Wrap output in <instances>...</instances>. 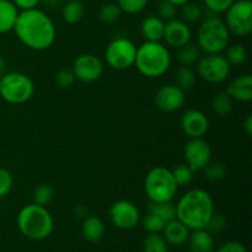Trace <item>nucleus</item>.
<instances>
[{
  "label": "nucleus",
  "instance_id": "f257e3e1",
  "mask_svg": "<svg viewBox=\"0 0 252 252\" xmlns=\"http://www.w3.org/2000/svg\"><path fill=\"white\" fill-rule=\"evenodd\" d=\"M12 31L22 44L33 51L48 49L57 36L53 20L38 7L20 11Z\"/></svg>",
  "mask_w": 252,
  "mask_h": 252
},
{
  "label": "nucleus",
  "instance_id": "f03ea898",
  "mask_svg": "<svg viewBox=\"0 0 252 252\" xmlns=\"http://www.w3.org/2000/svg\"><path fill=\"white\" fill-rule=\"evenodd\" d=\"M176 207V218L189 230L206 229L214 214V203L211 193L203 189L187 191L180 198Z\"/></svg>",
  "mask_w": 252,
  "mask_h": 252
},
{
  "label": "nucleus",
  "instance_id": "7ed1b4c3",
  "mask_svg": "<svg viewBox=\"0 0 252 252\" xmlns=\"http://www.w3.org/2000/svg\"><path fill=\"white\" fill-rule=\"evenodd\" d=\"M16 224L22 235L36 241L48 238L54 229L53 217L48 209L36 203L22 207L17 214Z\"/></svg>",
  "mask_w": 252,
  "mask_h": 252
},
{
  "label": "nucleus",
  "instance_id": "20e7f679",
  "mask_svg": "<svg viewBox=\"0 0 252 252\" xmlns=\"http://www.w3.org/2000/svg\"><path fill=\"white\" fill-rule=\"evenodd\" d=\"M134 65L143 76L160 78L171 65V54L161 42L145 41L137 47Z\"/></svg>",
  "mask_w": 252,
  "mask_h": 252
},
{
  "label": "nucleus",
  "instance_id": "39448f33",
  "mask_svg": "<svg viewBox=\"0 0 252 252\" xmlns=\"http://www.w3.org/2000/svg\"><path fill=\"white\" fill-rule=\"evenodd\" d=\"M230 32L225 22L217 15H209L201 20L197 32V46L206 54H218L226 49Z\"/></svg>",
  "mask_w": 252,
  "mask_h": 252
},
{
  "label": "nucleus",
  "instance_id": "423d86ee",
  "mask_svg": "<svg viewBox=\"0 0 252 252\" xmlns=\"http://www.w3.org/2000/svg\"><path fill=\"white\" fill-rule=\"evenodd\" d=\"M177 186L172 171L167 167H153L144 179V192L152 203L171 202L176 194Z\"/></svg>",
  "mask_w": 252,
  "mask_h": 252
},
{
  "label": "nucleus",
  "instance_id": "0eeeda50",
  "mask_svg": "<svg viewBox=\"0 0 252 252\" xmlns=\"http://www.w3.org/2000/svg\"><path fill=\"white\" fill-rule=\"evenodd\" d=\"M34 84L29 75L20 71H7L0 78V96L12 105L27 102L33 96Z\"/></svg>",
  "mask_w": 252,
  "mask_h": 252
},
{
  "label": "nucleus",
  "instance_id": "6e6552de",
  "mask_svg": "<svg viewBox=\"0 0 252 252\" xmlns=\"http://www.w3.org/2000/svg\"><path fill=\"white\" fill-rule=\"evenodd\" d=\"M137 46L127 37H117L105 49V61L116 70H126L134 65Z\"/></svg>",
  "mask_w": 252,
  "mask_h": 252
},
{
  "label": "nucleus",
  "instance_id": "1a4fd4ad",
  "mask_svg": "<svg viewBox=\"0 0 252 252\" xmlns=\"http://www.w3.org/2000/svg\"><path fill=\"white\" fill-rule=\"evenodd\" d=\"M225 22L230 34L248 37L252 32V1L235 0L225 12Z\"/></svg>",
  "mask_w": 252,
  "mask_h": 252
},
{
  "label": "nucleus",
  "instance_id": "9d476101",
  "mask_svg": "<svg viewBox=\"0 0 252 252\" xmlns=\"http://www.w3.org/2000/svg\"><path fill=\"white\" fill-rule=\"evenodd\" d=\"M231 65L221 53L204 54L197 62L196 74L211 84H220L229 78Z\"/></svg>",
  "mask_w": 252,
  "mask_h": 252
},
{
  "label": "nucleus",
  "instance_id": "9b49d317",
  "mask_svg": "<svg viewBox=\"0 0 252 252\" xmlns=\"http://www.w3.org/2000/svg\"><path fill=\"white\" fill-rule=\"evenodd\" d=\"M71 70L76 80L83 83H94L102 76L105 65L103 62L95 54L84 53L76 57Z\"/></svg>",
  "mask_w": 252,
  "mask_h": 252
},
{
  "label": "nucleus",
  "instance_id": "f8f14e48",
  "mask_svg": "<svg viewBox=\"0 0 252 252\" xmlns=\"http://www.w3.org/2000/svg\"><path fill=\"white\" fill-rule=\"evenodd\" d=\"M184 157L194 172L202 171L212 161V148L203 138H191L184 148Z\"/></svg>",
  "mask_w": 252,
  "mask_h": 252
},
{
  "label": "nucleus",
  "instance_id": "ddd939ff",
  "mask_svg": "<svg viewBox=\"0 0 252 252\" xmlns=\"http://www.w3.org/2000/svg\"><path fill=\"white\" fill-rule=\"evenodd\" d=\"M108 214L113 225L123 230L135 228L140 220L139 209L134 203L127 199H120L112 203Z\"/></svg>",
  "mask_w": 252,
  "mask_h": 252
},
{
  "label": "nucleus",
  "instance_id": "4468645a",
  "mask_svg": "<svg viewBox=\"0 0 252 252\" xmlns=\"http://www.w3.org/2000/svg\"><path fill=\"white\" fill-rule=\"evenodd\" d=\"M185 101H186L185 93L174 84H167V85L161 86L157 91L154 97L155 106L160 111L166 113L179 111L185 105Z\"/></svg>",
  "mask_w": 252,
  "mask_h": 252
},
{
  "label": "nucleus",
  "instance_id": "2eb2a0df",
  "mask_svg": "<svg viewBox=\"0 0 252 252\" xmlns=\"http://www.w3.org/2000/svg\"><path fill=\"white\" fill-rule=\"evenodd\" d=\"M181 128L189 139L203 138L209 129V121L206 113L196 108H191L182 115Z\"/></svg>",
  "mask_w": 252,
  "mask_h": 252
},
{
  "label": "nucleus",
  "instance_id": "dca6fc26",
  "mask_svg": "<svg viewBox=\"0 0 252 252\" xmlns=\"http://www.w3.org/2000/svg\"><path fill=\"white\" fill-rule=\"evenodd\" d=\"M191 38L192 31L187 22L179 19H174L165 22L164 37H162V39H164L167 46L174 47V48H180V47L191 42Z\"/></svg>",
  "mask_w": 252,
  "mask_h": 252
},
{
  "label": "nucleus",
  "instance_id": "f3484780",
  "mask_svg": "<svg viewBox=\"0 0 252 252\" xmlns=\"http://www.w3.org/2000/svg\"><path fill=\"white\" fill-rule=\"evenodd\" d=\"M225 93L239 102H250L252 100V76L251 74L239 75L231 81Z\"/></svg>",
  "mask_w": 252,
  "mask_h": 252
},
{
  "label": "nucleus",
  "instance_id": "a211bd4d",
  "mask_svg": "<svg viewBox=\"0 0 252 252\" xmlns=\"http://www.w3.org/2000/svg\"><path fill=\"white\" fill-rule=\"evenodd\" d=\"M162 233H164L162 236H164L165 241L169 245L182 246L189 240V229L182 221H180L176 218L165 224L164 229H162Z\"/></svg>",
  "mask_w": 252,
  "mask_h": 252
},
{
  "label": "nucleus",
  "instance_id": "6ab92c4d",
  "mask_svg": "<svg viewBox=\"0 0 252 252\" xmlns=\"http://www.w3.org/2000/svg\"><path fill=\"white\" fill-rule=\"evenodd\" d=\"M165 22L158 15H148L140 24V33L145 41L161 42L164 37Z\"/></svg>",
  "mask_w": 252,
  "mask_h": 252
},
{
  "label": "nucleus",
  "instance_id": "aec40b11",
  "mask_svg": "<svg viewBox=\"0 0 252 252\" xmlns=\"http://www.w3.org/2000/svg\"><path fill=\"white\" fill-rule=\"evenodd\" d=\"M106 226L102 219L96 216H88L84 218L81 224V234L89 243L96 244L105 236Z\"/></svg>",
  "mask_w": 252,
  "mask_h": 252
},
{
  "label": "nucleus",
  "instance_id": "412c9836",
  "mask_svg": "<svg viewBox=\"0 0 252 252\" xmlns=\"http://www.w3.org/2000/svg\"><path fill=\"white\" fill-rule=\"evenodd\" d=\"M189 252H213L214 239L213 235L207 229H197L192 230L189 236Z\"/></svg>",
  "mask_w": 252,
  "mask_h": 252
},
{
  "label": "nucleus",
  "instance_id": "4be33fe9",
  "mask_svg": "<svg viewBox=\"0 0 252 252\" xmlns=\"http://www.w3.org/2000/svg\"><path fill=\"white\" fill-rule=\"evenodd\" d=\"M19 12L11 0H0V33H7L14 30Z\"/></svg>",
  "mask_w": 252,
  "mask_h": 252
},
{
  "label": "nucleus",
  "instance_id": "5701e85b",
  "mask_svg": "<svg viewBox=\"0 0 252 252\" xmlns=\"http://www.w3.org/2000/svg\"><path fill=\"white\" fill-rule=\"evenodd\" d=\"M85 15V6L81 0H69L62 9V17L68 25H75Z\"/></svg>",
  "mask_w": 252,
  "mask_h": 252
},
{
  "label": "nucleus",
  "instance_id": "b1692460",
  "mask_svg": "<svg viewBox=\"0 0 252 252\" xmlns=\"http://www.w3.org/2000/svg\"><path fill=\"white\" fill-rule=\"evenodd\" d=\"M177 49H179L177 51V62L182 66L194 65L201 58V49L198 48L197 44L191 43V42Z\"/></svg>",
  "mask_w": 252,
  "mask_h": 252
},
{
  "label": "nucleus",
  "instance_id": "393cba45",
  "mask_svg": "<svg viewBox=\"0 0 252 252\" xmlns=\"http://www.w3.org/2000/svg\"><path fill=\"white\" fill-rule=\"evenodd\" d=\"M197 80V74L191 66H182L176 70L175 74V85L179 86L184 93L189 91L194 86Z\"/></svg>",
  "mask_w": 252,
  "mask_h": 252
},
{
  "label": "nucleus",
  "instance_id": "a878e982",
  "mask_svg": "<svg viewBox=\"0 0 252 252\" xmlns=\"http://www.w3.org/2000/svg\"><path fill=\"white\" fill-rule=\"evenodd\" d=\"M234 107V100L224 91V93H218L214 96L212 101V110L219 117H226L231 113Z\"/></svg>",
  "mask_w": 252,
  "mask_h": 252
},
{
  "label": "nucleus",
  "instance_id": "bb28decb",
  "mask_svg": "<svg viewBox=\"0 0 252 252\" xmlns=\"http://www.w3.org/2000/svg\"><path fill=\"white\" fill-rule=\"evenodd\" d=\"M248 49L245 46L240 43L229 44L225 49V58L231 66L241 65L248 59Z\"/></svg>",
  "mask_w": 252,
  "mask_h": 252
},
{
  "label": "nucleus",
  "instance_id": "cd10ccee",
  "mask_svg": "<svg viewBox=\"0 0 252 252\" xmlns=\"http://www.w3.org/2000/svg\"><path fill=\"white\" fill-rule=\"evenodd\" d=\"M149 212L154 213L159 218H161L165 223L176 219V207L171 202H162V203H152L149 204Z\"/></svg>",
  "mask_w": 252,
  "mask_h": 252
},
{
  "label": "nucleus",
  "instance_id": "c85d7f7f",
  "mask_svg": "<svg viewBox=\"0 0 252 252\" xmlns=\"http://www.w3.org/2000/svg\"><path fill=\"white\" fill-rule=\"evenodd\" d=\"M143 252H169V244L160 234H148L143 241Z\"/></svg>",
  "mask_w": 252,
  "mask_h": 252
},
{
  "label": "nucleus",
  "instance_id": "c756f323",
  "mask_svg": "<svg viewBox=\"0 0 252 252\" xmlns=\"http://www.w3.org/2000/svg\"><path fill=\"white\" fill-rule=\"evenodd\" d=\"M181 16L182 21L187 22H198L203 19V7L197 2H192L191 0L187 1L186 4L181 5Z\"/></svg>",
  "mask_w": 252,
  "mask_h": 252
},
{
  "label": "nucleus",
  "instance_id": "7c9ffc66",
  "mask_svg": "<svg viewBox=\"0 0 252 252\" xmlns=\"http://www.w3.org/2000/svg\"><path fill=\"white\" fill-rule=\"evenodd\" d=\"M177 186H189L194 179V171L187 164H179L171 170Z\"/></svg>",
  "mask_w": 252,
  "mask_h": 252
},
{
  "label": "nucleus",
  "instance_id": "2f4dec72",
  "mask_svg": "<svg viewBox=\"0 0 252 252\" xmlns=\"http://www.w3.org/2000/svg\"><path fill=\"white\" fill-rule=\"evenodd\" d=\"M122 15L117 2H106L98 10V19L105 24H113L117 21Z\"/></svg>",
  "mask_w": 252,
  "mask_h": 252
},
{
  "label": "nucleus",
  "instance_id": "473e14b6",
  "mask_svg": "<svg viewBox=\"0 0 252 252\" xmlns=\"http://www.w3.org/2000/svg\"><path fill=\"white\" fill-rule=\"evenodd\" d=\"M54 197V189L48 184H42L33 192V203L47 207Z\"/></svg>",
  "mask_w": 252,
  "mask_h": 252
},
{
  "label": "nucleus",
  "instance_id": "72a5a7b5",
  "mask_svg": "<svg viewBox=\"0 0 252 252\" xmlns=\"http://www.w3.org/2000/svg\"><path fill=\"white\" fill-rule=\"evenodd\" d=\"M149 0H117L121 11L127 15H137L148 6Z\"/></svg>",
  "mask_w": 252,
  "mask_h": 252
},
{
  "label": "nucleus",
  "instance_id": "f704fd0d",
  "mask_svg": "<svg viewBox=\"0 0 252 252\" xmlns=\"http://www.w3.org/2000/svg\"><path fill=\"white\" fill-rule=\"evenodd\" d=\"M204 176L209 181H220L226 176V167L221 162H209L203 169Z\"/></svg>",
  "mask_w": 252,
  "mask_h": 252
},
{
  "label": "nucleus",
  "instance_id": "c9c22d12",
  "mask_svg": "<svg viewBox=\"0 0 252 252\" xmlns=\"http://www.w3.org/2000/svg\"><path fill=\"white\" fill-rule=\"evenodd\" d=\"M165 224L166 223H165L161 218L155 216L154 213H150V212H148V214L144 217V219H143V228H144L149 234L162 233V229H164Z\"/></svg>",
  "mask_w": 252,
  "mask_h": 252
},
{
  "label": "nucleus",
  "instance_id": "e433bc0d",
  "mask_svg": "<svg viewBox=\"0 0 252 252\" xmlns=\"http://www.w3.org/2000/svg\"><path fill=\"white\" fill-rule=\"evenodd\" d=\"M75 75H74L71 69H61L56 74V78H54V83L61 89L71 88L74 85V83H75Z\"/></svg>",
  "mask_w": 252,
  "mask_h": 252
},
{
  "label": "nucleus",
  "instance_id": "4c0bfd02",
  "mask_svg": "<svg viewBox=\"0 0 252 252\" xmlns=\"http://www.w3.org/2000/svg\"><path fill=\"white\" fill-rule=\"evenodd\" d=\"M177 15V6H175L171 2L166 0H161L158 5V16L164 22L170 21V20L176 19Z\"/></svg>",
  "mask_w": 252,
  "mask_h": 252
},
{
  "label": "nucleus",
  "instance_id": "58836bf2",
  "mask_svg": "<svg viewBox=\"0 0 252 252\" xmlns=\"http://www.w3.org/2000/svg\"><path fill=\"white\" fill-rule=\"evenodd\" d=\"M12 185H14V177L11 172L7 169L0 167V198H4L10 193Z\"/></svg>",
  "mask_w": 252,
  "mask_h": 252
},
{
  "label": "nucleus",
  "instance_id": "ea45409f",
  "mask_svg": "<svg viewBox=\"0 0 252 252\" xmlns=\"http://www.w3.org/2000/svg\"><path fill=\"white\" fill-rule=\"evenodd\" d=\"M235 0H203V4L207 9L214 15L224 14L229 7L233 5Z\"/></svg>",
  "mask_w": 252,
  "mask_h": 252
},
{
  "label": "nucleus",
  "instance_id": "a19ab883",
  "mask_svg": "<svg viewBox=\"0 0 252 252\" xmlns=\"http://www.w3.org/2000/svg\"><path fill=\"white\" fill-rule=\"evenodd\" d=\"M225 225H226V221L223 216H220V214H213L211 220H209L208 224H207L206 229L211 234H217V233H220L221 230H224Z\"/></svg>",
  "mask_w": 252,
  "mask_h": 252
},
{
  "label": "nucleus",
  "instance_id": "79ce46f5",
  "mask_svg": "<svg viewBox=\"0 0 252 252\" xmlns=\"http://www.w3.org/2000/svg\"><path fill=\"white\" fill-rule=\"evenodd\" d=\"M216 252H248V250L240 241H226L225 244L219 246Z\"/></svg>",
  "mask_w": 252,
  "mask_h": 252
},
{
  "label": "nucleus",
  "instance_id": "37998d69",
  "mask_svg": "<svg viewBox=\"0 0 252 252\" xmlns=\"http://www.w3.org/2000/svg\"><path fill=\"white\" fill-rule=\"evenodd\" d=\"M11 1L14 2L15 6L19 9V11H24V10L38 7V5L41 4L42 0H11Z\"/></svg>",
  "mask_w": 252,
  "mask_h": 252
},
{
  "label": "nucleus",
  "instance_id": "c03bdc74",
  "mask_svg": "<svg viewBox=\"0 0 252 252\" xmlns=\"http://www.w3.org/2000/svg\"><path fill=\"white\" fill-rule=\"evenodd\" d=\"M244 130H245L246 135L251 137L252 134V116L249 115L244 121Z\"/></svg>",
  "mask_w": 252,
  "mask_h": 252
},
{
  "label": "nucleus",
  "instance_id": "a18cd8bd",
  "mask_svg": "<svg viewBox=\"0 0 252 252\" xmlns=\"http://www.w3.org/2000/svg\"><path fill=\"white\" fill-rule=\"evenodd\" d=\"M6 73H7L6 61H5V59L0 56V78H1V76Z\"/></svg>",
  "mask_w": 252,
  "mask_h": 252
},
{
  "label": "nucleus",
  "instance_id": "49530a36",
  "mask_svg": "<svg viewBox=\"0 0 252 252\" xmlns=\"http://www.w3.org/2000/svg\"><path fill=\"white\" fill-rule=\"evenodd\" d=\"M166 1H169V2H171V4H174L175 6H181V5H184V4H186L187 1H189V0H166Z\"/></svg>",
  "mask_w": 252,
  "mask_h": 252
}]
</instances>
